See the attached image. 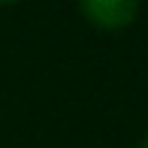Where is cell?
<instances>
[{
  "label": "cell",
  "mask_w": 148,
  "mask_h": 148,
  "mask_svg": "<svg viewBox=\"0 0 148 148\" xmlns=\"http://www.w3.org/2000/svg\"><path fill=\"white\" fill-rule=\"evenodd\" d=\"M139 148H148V133H145L142 139H139Z\"/></svg>",
  "instance_id": "2"
},
{
  "label": "cell",
  "mask_w": 148,
  "mask_h": 148,
  "mask_svg": "<svg viewBox=\"0 0 148 148\" xmlns=\"http://www.w3.org/2000/svg\"><path fill=\"white\" fill-rule=\"evenodd\" d=\"M79 15L100 33H121L136 24L142 6L136 0H82L76 6Z\"/></svg>",
  "instance_id": "1"
}]
</instances>
